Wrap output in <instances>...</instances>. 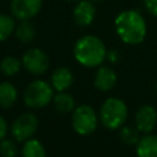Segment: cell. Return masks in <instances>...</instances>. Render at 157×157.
I'll list each match as a JSON object with an SVG mask.
<instances>
[{
    "instance_id": "1",
    "label": "cell",
    "mask_w": 157,
    "mask_h": 157,
    "mask_svg": "<svg viewBox=\"0 0 157 157\" xmlns=\"http://www.w3.org/2000/svg\"><path fill=\"white\" fill-rule=\"evenodd\" d=\"M119 38L126 44H139L146 36V22L144 17L134 10L120 12L114 21Z\"/></svg>"
},
{
    "instance_id": "2",
    "label": "cell",
    "mask_w": 157,
    "mask_h": 157,
    "mask_svg": "<svg viewBox=\"0 0 157 157\" xmlns=\"http://www.w3.org/2000/svg\"><path fill=\"white\" fill-rule=\"evenodd\" d=\"M74 56L86 67L99 66L107 58L103 42L94 36H83L74 45Z\"/></svg>"
},
{
    "instance_id": "3",
    "label": "cell",
    "mask_w": 157,
    "mask_h": 157,
    "mask_svg": "<svg viewBox=\"0 0 157 157\" xmlns=\"http://www.w3.org/2000/svg\"><path fill=\"white\" fill-rule=\"evenodd\" d=\"M128 118V107L125 102L117 97L104 101L99 110V119L104 128L109 130L120 129Z\"/></svg>"
},
{
    "instance_id": "4",
    "label": "cell",
    "mask_w": 157,
    "mask_h": 157,
    "mask_svg": "<svg viewBox=\"0 0 157 157\" xmlns=\"http://www.w3.org/2000/svg\"><path fill=\"white\" fill-rule=\"evenodd\" d=\"M53 87L43 80L31 82L23 92V102L28 108L40 109L53 99Z\"/></svg>"
},
{
    "instance_id": "5",
    "label": "cell",
    "mask_w": 157,
    "mask_h": 157,
    "mask_svg": "<svg viewBox=\"0 0 157 157\" xmlns=\"http://www.w3.org/2000/svg\"><path fill=\"white\" fill-rule=\"evenodd\" d=\"M72 128L78 135H90L92 134L97 128V115L93 108L88 104L78 105L74 109L72 113Z\"/></svg>"
},
{
    "instance_id": "6",
    "label": "cell",
    "mask_w": 157,
    "mask_h": 157,
    "mask_svg": "<svg viewBox=\"0 0 157 157\" xmlns=\"http://www.w3.org/2000/svg\"><path fill=\"white\" fill-rule=\"evenodd\" d=\"M38 128V119L33 113L21 114L11 125V134L17 141L31 139Z\"/></svg>"
},
{
    "instance_id": "7",
    "label": "cell",
    "mask_w": 157,
    "mask_h": 157,
    "mask_svg": "<svg viewBox=\"0 0 157 157\" xmlns=\"http://www.w3.org/2000/svg\"><path fill=\"white\" fill-rule=\"evenodd\" d=\"M22 65L28 72L33 75H42L47 71L49 66V59L43 50L38 48H32L23 54Z\"/></svg>"
},
{
    "instance_id": "8",
    "label": "cell",
    "mask_w": 157,
    "mask_h": 157,
    "mask_svg": "<svg viewBox=\"0 0 157 157\" xmlns=\"http://www.w3.org/2000/svg\"><path fill=\"white\" fill-rule=\"evenodd\" d=\"M42 2L43 0H12L11 13L21 21L29 20L39 12Z\"/></svg>"
},
{
    "instance_id": "9",
    "label": "cell",
    "mask_w": 157,
    "mask_h": 157,
    "mask_svg": "<svg viewBox=\"0 0 157 157\" xmlns=\"http://www.w3.org/2000/svg\"><path fill=\"white\" fill-rule=\"evenodd\" d=\"M157 124V112L156 109L150 105L145 104L139 108L135 115V125L139 131L142 132H151Z\"/></svg>"
},
{
    "instance_id": "10",
    "label": "cell",
    "mask_w": 157,
    "mask_h": 157,
    "mask_svg": "<svg viewBox=\"0 0 157 157\" xmlns=\"http://www.w3.org/2000/svg\"><path fill=\"white\" fill-rule=\"evenodd\" d=\"M96 9L92 1L82 0L74 9V20L78 26H88L94 20Z\"/></svg>"
},
{
    "instance_id": "11",
    "label": "cell",
    "mask_w": 157,
    "mask_h": 157,
    "mask_svg": "<svg viewBox=\"0 0 157 157\" xmlns=\"http://www.w3.org/2000/svg\"><path fill=\"white\" fill-rule=\"evenodd\" d=\"M117 83L115 72L108 66H99L94 75V86L102 92H109Z\"/></svg>"
},
{
    "instance_id": "12",
    "label": "cell",
    "mask_w": 157,
    "mask_h": 157,
    "mask_svg": "<svg viewBox=\"0 0 157 157\" xmlns=\"http://www.w3.org/2000/svg\"><path fill=\"white\" fill-rule=\"evenodd\" d=\"M52 87L58 92L66 91L74 82V75L67 67H58L52 74Z\"/></svg>"
},
{
    "instance_id": "13",
    "label": "cell",
    "mask_w": 157,
    "mask_h": 157,
    "mask_svg": "<svg viewBox=\"0 0 157 157\" xmlns=\"http://www.w3.org/2000/svg\"><path fill=\"white\" fill-rule=\"evenodd\" d=\"M137 157H157V135H146L140 137L136 144Z\"/></svg>"
},
{
    "instance_id": "14",
    "label": "cell",
    "mask_w": 157,
    "mask_h": 157,
    "mask_svg": "<svg viewBox=\"0 0 157 157\" xmlns=\"http://www.w3.org/2000/svg\"><path fill=\"white\" fill-rule=\"evenodd\" d=\"M17 99V90L10 82L0 83V107L10 108Z\"/></svg>"
},
{
    "instance_id": "15",
    "label": "cell",
    "mask_w": 157,
    "mask_h": 157,
    "mask_svg": "<svg viewBox=\"0 0 157 157\" xmlns=\"http://www.w3.org/2000/svg\"><path fill=\"white\" fill-rule=\"evenodd\" d=\"M22 157H47L43 144L37 139H28L22 147Z\"/></svg>"
},
{
    "instance_id": "16",
    "label": "cell",
    "mask_w": 157,
    "mask_h": 157,
    "mask_svg": "<svg viewBox=\"0 0 157 157\" xmlns=\"http://www.w3.org/2000/svg\"><path fill=\"white\" fill-rule=\"evenodd\" d=\"M54 105L56 108V110H59L60 113H69L72 112L75 108V99L71 94L66 93L65 91L58 92L54 96Z\"/></svg>"
},
{
    "instance_id": "17",
    "label": "cell",
    "mask_w": 157,
    "mask_h": 157,
    "mask_svg": "<svg viewBox=\"0 0 157 157\" xmlns=\"http://www.w3.org/2000/svg\"><path fill=\"white\" fill-rule=\"evenodd\" d=\"M34 36H36L34 27H33V25L28 20L22 21L16 27V37L22 43H29V42H32L33 38H34Z\"/></svg>"
},
{
    "instance_id": "18",
    "label": "cell",
    "mask_w": 157,
    "mask_h": 157,
    "mask_svg": "<svg viewBox=\"0 0 157 157\" xmlns=\"http://www.w3.org/2000/svg\"><path fill=\"white\" fill-rule=\"evenodd\" d=\"M21 61L15 56H5L0 63V70L6 76H13L21 69Z\"/></svg>"
},
{
    "instance_id": "19",
    "label": "cell",
    "mask_w": 157,
    "mask_h": 157,
    "mask_svg": "<svg viewBox=\"0 0 157 157\" xmlns=\"http://www.w3.org/2000/svg\"><path fill=\"white\" fill-rule=\"evenodd\" d=\"M15 31V21L7 15L0 13V42L7 39Z\"/></svg>"
},
{
    "instance_id": "20",
    "label": "cell",
    "mask_w": 157,
    "mask_h": 157,
    "mask_svg": "<svg viewBox=\"0 0 157 157\" xmlns=\"http://www.w3.org/2000/svg\"><path fill=\"white\" fill-rule=\"evenodd\" d=\"M119 136L125 145H136L140 140L139 130L131 126H121L119 130Z\"/></svg>"
},
{
    "instance_id": "21",
    "label": "cell",
    "mask_w": 157,
    "mask_h": 157,
    "mask_svg": "<svg viewBox=\"0 0 157 157\" xmlns=\"http://www.w3.org/2000/svg\"><path fill=\"white\" fill-rule=\"evenodd\" d=\"M17 153L16 145L13 141L2 139L0 141V155L1 157H15Z\"/></svg>"
},
{
    "instance_id": "22",
    "label": "cell",
    "mask_w": 157,
    "mask_h": 157,
    "mask_svg": "<svg viewBox=\"0 0 157 157\" xmlns=\"http://www.w3.org/2000/svg\"><path fill=\"white\" fill-rule=\"evenodd\" d=\"M144 4L150 13L157 16V0H144Z\"/></svg>"
},
{
    "instance_id": "23",
    "label": "cell",
    "mask_w": 157,
    "mask_h": 157,
    "mask_svg": "<svg viewBox=\"0 0 157 157\" xmlns=\"http://www.w3.org/2000/svg\"><path fill=\"white\" fill-rule=\"evenodd\" d=\"M6 132H7V123H6V120L0 115V141H1L2 139H5Z\"/></svg>"
},
{
    "instance_id": "24",
    "label": "cell",
    "mask_w": 157,
    "mask_h": 157,
    "mask_svg": "<svg viewBox=\"0 0 157 157\" xmlns=\"http://www.w3.org/2000/svg\"><path fill=\"white\" fill-rule=\"evenodd\" d=\"M107 59H108L110 63L115 64V63H118V60H119V53H118L117 50H109V52H107Z\"/></svg>"
},
{
    "instance_id": "25",
    "label": "cell",
    "mask_w": 157,
    "mask_h": 157,
    "mask_svg": "<svg viewBox=\"0 0 157 157\" xmlns=\"http://www.w3.org/2000/svg\"><path fill=\"white\" fill-rule=\"evenodd\" d=\"M90 1H93V2H101V1H103V0H90Z\"/></svg>"
},
{
    "instance_id": "26",
    "label": "cell",
    "mask_w": 157,
    "mask_h": 157,
    "mask_svg": "<svg viewBox=\"0 0 157 157\" xmlns=\"http://www.w3.org/2000/svg\"><path fill=\"white\" fill-rule=\"evenodd\" d=\"M67 1H77V0H67Z\"/></svg>"
},
{
    "instance_id": "27",
    "label": "cell",
    "mask_w": 157,
    "mask_h": 157,
    "mask_svg": "<svg viewBox=\"0 0 157 157\" xmlns=\"http://www.w3.org/2000/svg\"><path fill=\"white\" fill-rule=\"evenodd\" d=\"M156 90H157V86H156Z\"/></svg>"
}]
</instances>
